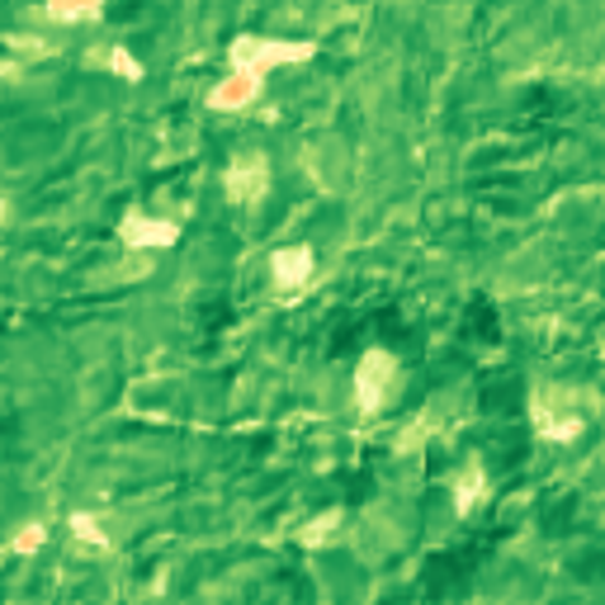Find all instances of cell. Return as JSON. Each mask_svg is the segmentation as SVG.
<instances>
[{
	"label": "cell",
	"mask_w": 605,
	"mask_h": 605,
	"mask_svg": "<svg viewBox=\"0 0 605 605\" xmlns=\"http://www.w3.org/2000/svg\"><path fill=\"white\" fill-rule=\"evenodd\" d=\"M43 544H47V525H43V520H29V525H20V530H14L10 553H20V559H34Z\"/></svg>",
	"instance_id": "obj_14"
},
{
	"label": "cell",
	"mask_w": 605,
	"mask_h": 605,
	"mask_svg": "<svg viewBox=\"0 0 605 605\" xmlns=\"http://www.w3.org/2000/svg\"><path fill=\"white\" fill-rule=\"evenodd\" d=\"M261 90H265L261 72H237L232 67V76H222V81L209 90V109L213 114H242V109H251L261 100Z\"/></svg>",
	"instance_id": "obj_6"
},
{
	"label": "cell",
	"mask_w": 605,
	"mask_h": 605,
	"mask_svg": "<svg viewBox=\"0 0 605 605\" xmlns=\"http://www.w3.org/2000/svg\"><path fill=\"white\" fill-rule=\"evenodd\" d=\"M43 14L57 24H90L105 14V0H47Z\"/></svg>",
	"instance_id": "obj_11"
},
{
	"label": "cell",
	"mask_w": 605,
	"mask_h": 605,
	"mask_svg": "<svg viewBox=\"0 0 605 605\" xmlns=\"http://www.w3.org/2000/svg\"><path fill=\"white\" fill-rule=\"evenodd\" d=\"M431 431H436V417L431 411H421L417 421H407L403 426V436L393 440V454H421L426 450V440H431Z\"/></svg>",
	"instance_id": "obj_13"
},
{
	"label": "cell",
	"mask_w": 605,
	"mask_h": 605,
	"mask_svg": "<svg viewBox=\"0 0 605 605\" xmlns=\"http://www.w3.org/2000/svg\"><path fill=\"white\" fill-rule=\"evenodd\" d=\"M67 525H72V539H76V544H90V549H100V553L114 549V535H105V525L95 520L90 512H72Z\"/></svg>",
	"instance_id": "obj_12"
},
{
	"label": "cell",
	"mask_w": 605,
	"mask_h": 605,
	"mask_svg": "<svg viewBox=\"0 0 605 605\" xmlns=\"http://www.w3.org/2000/svg\"><path fill=\"white\" fill-rule=\"evenodd\" d=\"M317 43L308 38H261V34H237L228 43V62L237 72H261L270 76L275 67H298V62H312Z\"/></svg>",
	"instance_id": "obj_2"
},
{
	"label": "cell",
	"mask_w": 605,
	"mask_h": 605,
	"mask_svg": "<svg viewBox=\"0 0 605 605\" xmlns=\"http://www.w3.org/2000/svg\"><path fill=\"white\" fill-rule=\"evenodd\" d=\"M341 525H345V512H341V506H327V512H317L312 520H302L298 544H302V549H327L331 539H337Z\"/></svg>",
	"instance_id": "obj_9"
},
{
	"label": "cell",
	"mask_w": 605,
	"mask_h": 605,
	"mask_svg": "<svg viewBox=\"0 0 605 605\" xmlns=\"http://www.w3.org/2000/svg\"><path fill=\"white\" fill-rule=\"evenodd\" d=\"M119 242L129 246V251H166L180 242V222H170V218H152V213H142V209H129L119 218Z\"/></svg>",
	"instance_id": "obj_5"
},
{
	"label": "cell",
	"mask_w": 605,
	"mask_h": 605,
	"mask_svg": "<svg viewBox=\"0 0 605 605\" xmlns=\"http://www.w3.org/2000/svg\"><path fill=\"white\" fill-rule=\"evenodd\" d=\"M483 497H487V469L477 454H469V464L454 473V516H473V506Z\"/></svg>",
	"instance_id": "obj_8"
},
{
	"label": "cell",
	"mask_w": 605,
	"mask_h": 605,
	"mask_svg": "<svg viewBox=\"0 0 605 605\" xmlns=\"http://www.w3.org/2000/svg\"><path fill=\"white\" fill-rule=\"evenodd\" d=\"M0 43H6L10 53H20V57H47V53H53V47H47V43H38L34 34H6Z\"/></svg>",
	"instance_id": "obj_15"
},
{
	"label": "cell",
	"mask_w": 605,
	"mask_h": 605,
	"mask_svg": "<svg viewBox=\"0 0 605 605\" xmlns=\"http://www.w3.org/2000/svg\"><path fill=\"white\" fill-rule=\"evenodd\" d=\"M270 180H275L270 156L256 152V147H242L228 162V170H222V195H228V204H242V209H251V204H261L270 195Z\"/></svg>",
	"instance_id": "obj_4"
},
{
	"label": "cell",
	"mask_w": 605,
	"mask_h": 605,
	"mask_svg": "<svg viewBox=\"0 0 605 605\" xmlns=\"http://www.w3.org/2000/svg\"><path fill=\"white\" fill-rule=\"evenodd\" d=\"M578 403H596V393H578V388H568V384H539L530 393V426H535V436L549 440V444H572L586 431V421H592V417H582V411H578Z\"/></svg>",
	"instance_id": "obj_1"
},
{
	"label": "cell",
	"mask_w": 605,
	"mask_h": 605,
	"mask_svg": "<svg viewBox=\"0 0 605 605\" xmlns=\"http://www.w3.org/2000/svg\"><path fill=\"white\" fill-rule=\"evenodd\" d=\"M0 81H24V62L20 57H0Z\"/></svg>",
	"instance_id": "obj_16"
},
{
	"label": "cell",
	"mask_w": 605,
	"mask_h": 605,
	"mask_svg": "<svg viewBox=\"0 0 605 605\" xmlns=\"http://www.w3.org/2000/svg\"><path fill=\"white\" fill-rule=\"evenodd\" d=\"M6 222H10V204L0 199V228H6Z\"/></svg>",
	"instance_id": "obj_17"
},
{
	"label": "cell",
	"mask_w": 605,
	"mask_h": 605,
	"mask_svg": "<svg viewBox=\"0 0 605 605\" xmlns=\"http://www.w3.org/2000/svg\"><path fill=\"white\" fill-rule=\"evenodd\" d=\"M397 388H403V364H397V355L384 345H370L355 364V407L364 417H378L397 397Z\"/></svg>",
	"instance_id": "obj_3"
},
{
	"label": "cell",
	"mask_w": 605,
	"mask_h": 605,
	"mask_svg": "<svg viewBox=\"0 0 605 605\" xmlns=\"http://www.w3.org/2000/svg\"><path fill=\"white\" fill-rule=\"evenodd\" d=\"M312 246H279V251H270V279H275V289H302V284L312 279Z\"/></svg>",
	"instance_id": "obj_7"
},
{
	"label": "cell",
	"mask_w": 605,
	"mask_h": 605,
	"mask_svg": "<svg viewBox=\"0 0 605 605\" xmlns=\"http://www.w3.org/2000/svg\"><path fill=\"white\" fill-rule=\"evenodd\" d=\"M86 67H105V72H114V76H123V81H129V86H138L142 81V76H147V67H142V62L129 53V47H105V53H90L86 57Z\"/></svg>",
	"instance_id": "obj_10"
}]
</instances>
